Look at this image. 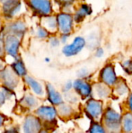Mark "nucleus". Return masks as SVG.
<instances>
[{
    "mask_svg": "<svg viewBox=\"0 0 132 133\" xmlns=\"http://www.w3.org/2000/svg\"><path fill=\"white\" fill-rule=\"evenodd\" d=\"M122 111L117 110L115 107L108 104L105 107V110L101 118L107 132L117 133L121 132Z\"/></svg>",
    "mask_w": 132,
    "mask_h": 133,
    "instance_id": "nucleus-1",
    "label": "nucleus"
},
{
    "mask_svg": "<svg viewBox=\"0 0 132 133\" xmlns=\"http://www.w3.org/2000/svg\"><path fill=\"white\" fill-rule=\"evenodd\" d=\"M105 107L104 101L93 97L85 101L82 111L89 121H101Z\"/></svg>",
    "mask_w": 132,
    "mask_h": 133,
    "instance_id": "nucleus-2",
    "label": "nucleus"
},
{
    "mask_svg": "<svg viewBox=\"0 0 132 133\" xmlns=\"http://www.w3.org/2000/svg\"><path fill=\"white\" fill-rule=\"evenodd\" d=\"M33 113L41 120L44 128L54 127L57 124L58 117L57 107L52 104L39 105L33 111Z\"/></svg>",
    "mask_w": 132,
    "mask_h": 133,
    "instance_id": "nucleus-3",
    "label": "nucleus"
},
{
    "mask_svg": "<svg viewBox=\"0 0 132 133\" xmlns=\"http://www.w3.org/2000/svg\"><path fill=\"white\" fill-rule=\"evenodd\" d=\"M29 8L32 12L41 17L47 16L54 12V0H26Z\"/></svg>",
    "mask_w": 132,
    "mask_h": 133,
    "instance_id": "nucleus-4",
    "label": "nucleus"
},
{
    "mask_svg": "<svg viewBox=\"0 0 132 133\" xmlns=\"http://www.w3.org/2000/svg\"><path fill=\"white\" fill-rule=\"evenodd\" d=\"M119 76L117 73L115 65L112 62L106 63L99 71L97 80L113 87L119 79Z\"/></svg>",
    "mask_w": 132,
    "mask_h": 133,
    "instance_id": "nucleus-5",
    "label": "nucleus"
},
{
    "mask_svg": "<svg viewBox=\"0 0 132 133\" xmlns=\"http://www.w3.org/2000/svg\"><path fill=\"white\" fill-rule=\"evenodd\" d=\"M85 48H86V37L78 35L73 38L71 43L63 45L61 53L66 58H72L79 55Z\"/></svg>",
    "mask_w": 132,
    "mask_h": 133,
    "instance_id": "nucleus-6",
    "label": "nucleus"
},
{
    "mask_svg": "<svg viewBox=\"0 0 132 133\" xmlns=\"http://www.w3.org/2000/svg\"><path fill=\"white\" fill-rule=\"evenodd\" d=\"M56 14L58 34H71L75 31L76 23H75L73 15L72 13L58 11Z\"/></svg>",
    "mask_w": 132,
    "mask_h": 133,
    "instance_id": "nucleus-7",
    "label": "nucleus"
},
{
    "mask_svg": "<svg viewBox=\"0 0 132 133\" xmlns=\"http://www.w3.org/2000/svg\"><path fill=\"white\" fill-rule=\"evenodd\" d=\"M73 90L81 100L86 101L93 97V83L91 80L77 77L73 80Z\"/></svg>",
    "mask_w": 132,
    "mask_h": 133,
    "instance_id": "nucleus-8",
    "label": "nucleus"
},
{
    "mask_svg": "<svg viewBox=\"0 0 132 133\" xmlns=\"http://www.w3.org/2000/svg\"><path fill=\"white\" fill-rule=\"evenodd\" d=\"M19 39V37L9 34H7L4 37L5 51L9 56L15 59L19 58V50L20 47Z\"/></svg>",
    "mask_w": 132,
    "mask_h": 133,
    "instance_id": "nucleus-9",
    "label": "nucleus"
},
{
    "mask_svg": "<svg viewBox=\"0 0 132 133\" xmlns=\"http://www.w3.org/2000/svg\"><path fill=\"white\" fill-rule=\"evenodd\" d=\"M0 80L4 87L14 90L19 83V76L12 68L4 67L0 70Z\"/></svg>",
    "mask_w": 132,
    "mask_h": 133,
    "instance_id": "nucleus-10",
    "label": "nucleus"
},
{
    "mask_svg": "<svg viewBox=\"0 0 132 133\" xmlns=\"http://www.w3.org/2000/svg\"><path fill=\"white\" fill-rule=\"evenodd\" d=\"M44 128L43 122L35 115H28L24 118L23 123V129L26 133L40 132Z\"/></svg>",
    "mask_w": 132,
    "mask_h": 133,
    "instance_id": "nucleus-11",
    "label": "nucleus"
},
{
    "mask_svg": "<svg viewBox=\"0 0 132 133\" xmlns=\"http://www.w3.org/2000/svg\"><path fill=\"white\" fill-rule=\"evenodd\" d=\"M45 97L50 104L58 107L65 101L62 92L59 91L52 83H45Z\"/></svg>",
    "mask_w": 132,
    "mask_h": 133,
    "instance_id": "nucleus-12",
    "label": "nucleus"
},
{
    "mask_svg": "<svg viewBox=\"0 0 132 133\" xmlns=\"http://www.w3.org/2000/svg\"><path fill=\"white\" fill-rule=\"evenodd\" d=\"M93 97L101 100L104 102L113 98L112 87L100 82L93 83Z\"/></svg>",
    "mask_w": 132,
    "mask_h": 133,
    "instance_id": "nucleus-13",
    "label": "nucleus"
},
{
    "mask_svg": "<svg viewBox=\"0 0 132 133\" xmlns=\"http://www.w3.org/2000/svg\"><path fill=\"white\" fill-rule=\"evenodd\" d=\"M93 9L91 5L86 2H79L78 3L75 12H73V18L76 25L82 23L87 16H89L93 14Z\"/></svg>",
    "mask_w": 132,
    "mask_h": 133,
    "instance_id": "nucleus-14",
    "label": "nucleus"
},
{
    "mask_svg": "<svg viewBox=\"0 0 132 133\" xmlns=\"http://www.w3.org/2000/svg\"><path fill=\"white\" fill-rule=\"evenodd\" d=\"M2 5V14L6 19H12L16 16L22 9V2L20 0H9Z\"/></svg>",
    "mask_w": 132,
    "mask_h": 133,
    "instance_id": "nucleus-15",
    "label": "nucleus"
},
{
    "mask_svg": "<svg viewBox=\"0 0 132 133\" xmlns=\"http://www.w3.org/2000/svg\"><path fill=\"white\" fill-rule=\"evenodd\" d=\"M24 82L29 87L31 92L37 97H38L39 98L45 97V85H44L41 82L27 75L24 77Z\"/></svg>",
    "mask_w": 132,
    "mask_h": 133,
    "instance_id": "nucleus-16",
    "label": "nucleus"
},
{
    "mask_svg": "<svg viewBox=\"0 0 132 133\" xmlns=\"http://www.w3.org/2000/svg\"><path fill=\"white\" fill-rule=\"evenodd\" d=\"M5 30L7 34H13V35L21 38L26 33L27 27H26L25 22L19 19V20H16V21L9 23L6 25Z\"/></svg>",
    "mask_w": 132,
    "mask_h": 133,
    "instance_id": "nucleus-17",
    "label": "nucleus"
},
{
    "mask_svg": "<svg viewBox=\"0 0 132 133\" xmlns=\"http://www.w3.org/2000/svg\"><path fill=\"white\" fill-rule=\"evenodd\" d=\"M58 117L62 120H69L72 118H75L77 114L79 113L76 110V107L72 105L65 101L61 104L59 106L57 107Z\"/></svg>",
    "mask_w": 132,
    "mask_h": 133,
    "instance_id": "nucleus-18",
    "label": "nucleus"
},
{
    "mask_svg": "<svg viewBox=\"0 0 132 133\" xmlns=\"http://www.w3.org/2000/svg\"><path fill=\"white\" fill-rule=\"evenodd\" d=\"M113 97L117 99H125L131 93L130 87L124 78H119L117 83L112 87Z\"/></svg>",
    "mask_w": 132,
    "mask_h": 133,
    "instance_id": "nucleus-19",
    "label": "nucleus"
},
{
    "mask_svg": "<svg viewBox=\"0 0 132 133\" xmlns=\"http://www.w3.org/2000/svg\"><path fill=\"white\" fill-rule=\"evenodd\" d=\"M40 25L45 27L51 34H58V23H57V18L56 14H51L47 16L41 17L40 19Z\"/></svg>",
    "mask_w": 132,
    "mask_h": 133,
    "instance_id": "nucleus-20",
    "label": "nucleus"
},
{
    "mask_svg": "<svg viewBox=\"0 0 132 133\" xmlns=\"http://www.w3.org/2000/svg\"><path fill=\"white\" fill-rule=\"evenodd\" d=\"M20 104L25 109L34 111V110L40 105L39 97H37L35 94H26L22 97L20 101Z\"/></svg>",
    "mask_w": 132,
    "mask_h": 133,
    "instance_id": "nucleus-21",
    "label": "nucleus"
},
{
    "mask_svg": "<svg viewBox=\"0 0 132 133\" xmlns=\"http://www.w3.org/2000/svg\"><path fill=\"white\" fill-rule=\"evenodd\" d=\"M79 0H54V5H57L59 11L72 13L75 10Z\"/></svg>",
    "mask_w": 132,
    "mask_h": 133,
    "instance_id": "nucleus-22",
    "label": "nucleus"
},
{
    "mask_svg": "<svg viewBox=\"0 0 132 133\" xmlns=\"http://www.w3.org/2000/svg\"><path fill=\"white\" fill-rule=\"evenodd\" d=\"M121 132H132V112L128 111H123L121 120Z\"/></svg>",
    "mask_w": 132,
    "mask_h": 133,
    "instance_id": "nucleus-23",
    "label": "nucleus"
},
{
    "mask_svg": "<svg viewBox=\"0 0 132 133\" xmlns=\"http://www.w3.org/2000/svg\"><path fill=\"white\" fill-rule=\"evenodd\" d=\"M86 48L91 51H94L96 48L100 46V37L99 34L93 32L86 38Z\"/></svg>",
    "mask_w": 132,
    "mask_h": 133,
    "instance_id": "nucleus-24",
    "label": "nucleus"
},
{
    "mask_svg": "<svg viewBox=\"0 0 132 133\" xmlns=\"http://www.w3.org/2000/svg\"><path fill=\"white\" fill-rule=\"evenodd\" d=\"M12 69L19 77H25L27 75V70L24 62L20 58H16V61L12 64Z\"/></svg>",
    "mask_w": 132,
    "mask_h": 133,
    "instance_id": "nucleus-25",
    "label": "nucleus"
},
{
    "mask_svg": "<svg viewBox=\"0 0 132 133\" xmlns=\"http://www.w3.org/2000/svg\"><path fill=\"white\" fill-rule=\"evenodd\" d=\"M63 97H64V101L72 105H74L75 107L78 106V104H79L81 98L78 96V94L74 91H69L67 93H64L63 94Z\"/></svg>",
    "mask_w": 132,
    "mask_h": 133,
    "instance_id": "nucleus-26",
    "label": "nucleus"
},
{
    "mask_svg": "<svg viewBox=\"0 0 132 133\" xmlns=\"http://www.w3.org/2000/svg\"><path fill=\"white\" fill-rule=\"evenodd\" d=\"M87 132L90 133H105L107 130L101 121H91Z\"/></svg>",
    "mask_w": 132,
    "mask_h": 133,
    "instance_id": "nucleus-27",
    "label": "nucleus"
},
{
    "mask_svg": "<svg viewBox=\"0 0 132 133\" xmlns=\"http://www.w3.org/2000/svg\"><path fill=\"white\" fill-rule=\"evenodd\" d=\"M35 36L40 40H47L51 36V33L43 26H38L35 30Z\"/></svg>",
    "mask_w": 132,
    "mask_h": 133,
    "instance_id": "nucleus-28",
    "label": "nucleus"
},
{
    "mask_svg": "<svg viewBox=\"0 0 132 133\" xmlns=\"http://www.w3.org/2000/svg\"><path fill=\"white\" fill-rule=\"evenodd\" d=\"M76 76H77L78 78L91 80L92 77H93V73L88 68L82 67V68H80L79 69L77 70Z\"/></svg>",
    "mask_w": 132,
    "mask_h": 133,
    "instance_id": "nucleus-29",
    "label": "nucleus"
},
{
    "mask_svg": "<svg viewBox=\"0 0 132 133\" xmlns=\"http://www.w3.org/2000/svg\"><path fill=\"white\" fill-rule=\"evenodd\" d=\"M121 66L124 73L129 76L132 75V58L123 60L121 63Z\"/></svg>",
    "mask_w": 132,
    "mask_h": 133,
    "instance_id": "nucleus-30",
    "label": "nucleus"
},
{
    "mask_svg": "<svg viewBox=\"0 0 132 133\" xmlns=\"http://www.w3.org/2000/svg\"><path fill=\"white\" fill-rule=\"evenodd\" d=\"M47 42H48L49 46L51 48H57L61 44L60 38H59V35H57V34H51V36L47 39Z\"/></svg>",
    "mask_w": 132,
    "mask_h": 133,
    "instance_id": "nucleus-31",
    "label": "nucleus"
},
{
    "mask_svg": "<svg viewBox=\"0 0 132 133\" xmlns=\"http://www.w3.org/2000/svg\"><path fill=\"white\" fill-rule=\"evenodd\" d=\"M123 108L125 111H128L130 112H132V92H131L128 95V97L124 99Z\"/></svg>",
    "mask_w": 132,
    "mask_h": 133,
    "instance_id": "nucleus-32",
    "label": "nucleus"
},
{
    "mask_svg": "<svg viewBox=\"0 0 132 133\" xmlns=\"http://www.w3.org/2000/svg\"><path fill=\"white\" fill-rule=\"evenodd\" d=\"M72 90H73V80L68 79L63 83L61 87V92L62 94H64V93H67Z\"/></svg>",
    "mask_w": 132,
    "mask_h": 133,
    "instance_id": "nucleus-33",
    "label": "nucleus"
},
{
    "mask_svg": "<svg viewBox=\"0 0 132 133\" xmlns=\"http://www.w3.org/2000/svg\"><path fill=\"white\" fill-rule=\"evenodd\" d=\"M105 55V50L103 47L101 46H99L98 48H96L95 50H94V55L96 58H101L104 56Z\"/></svg>",
    "mask_w": 132,
    "mask_h": 133,
    "instance_id": "nucleus-34",
    "label": "nucleus"
},
{
    "mask_svg": "<svg viewBox=\"0 0 132 133\" xmlns=\"http://www.w3.org/2000/svg\"><path fill=\"white\" fill-rule=\"evenodd\" d=\"M71 34H59V38L61 41V44L65 45L66 44H68V40L71 37Z\"/></svg>",
    "mask_w": 132,
    "mask_h": 133,
    "instance_id": "nucleus-35",
    "label": "nucleus"
},
{
    "mask_svg": "<svg viewBox=\"0 0 132 133\" xmlns=\"http://www.w3.org/2000/svg\"><path fill=\"white\" fill-rule=\"evenodd\" d=\"M6 100H8V97L4 90L2 89V90H0V107H2L5 103Z\"/></svg>",
    "mask_w": 132,
    "mask_h": 133,
    "instance_id": "nucleus-36",
    "label": "nucleus"
},
{
    "mask_svg": "<svg viewBox=\"0 0 132 133\" xmlns=\"http://www.w3.org/2000/svg\"><path fill=\"white\" fill-rule=\"evenodd\" d=\"M4 37L3 38H1L0 37V58L3 57L4 53L5 52V46H4Z\"/></svg>",
    "mask_w": 132,
    "mask_h": 133,
    "instance_id": "nucleus-37",
    "label": "nucleus"
},
{
    "mask_svg": "<svg viewBox=\"0 0 132 133\" xmlns=\"http://www.w3.org/2000/svg\"><path fill=\"white\" fill-rule=\"evenodd\" d=\"M4 122H5V118L3 117V115H2V114H0V128L4 124Z\"/></svg>",
    "mask_w": 132,
    "mask_h": 133,
    "instance_id": "nucleus-38",
    "label": "nucleus"
},
{
    "mask_svg": "<svg viewBox=\"0 0 132 133\" xmlns=\"http://www.w3.org/2000/svg\"><path fill=\"white\" fill-rule=\"evenodd\" d=\"M3 68H4V64H3V62L1 60V58H0V70H2Z\"/></svg>",
    "mask_w": 132,
    "mask_h": 133,
    "instance_id": "nucleus-39",
    "label": "nucleus"
},
{
    "mask_svg": "<svg viewBox=\"0 0 132 133\" xmlns=\"http://www.w3.org/2000/svg\"><path fill=\"white\" fill-rule=\"evenodd\" d=\"M45 62H51V58H45Z\"/></svg>",
    "mask_w": 132,
    "mask_h": 133,
    "instance_id": "nucleus-40",
    "label": "nucleus"
},
{
    "mask_svg": "<svg viewBox=\"0 0 132 133\" xmlns=\"http://www.w3.org/2000/svg\"><path fill=\"white\" fill-rule=\"evenodd\" d=\"M7 1H9V0H0V2L2 4V3H4V2H7Z\"/></svg>",
    "mask_w": 132,
    "mask_h": 133,
    "instance_id": "nucleus-41",
    "label": "nucleus"
}]
</instances>
